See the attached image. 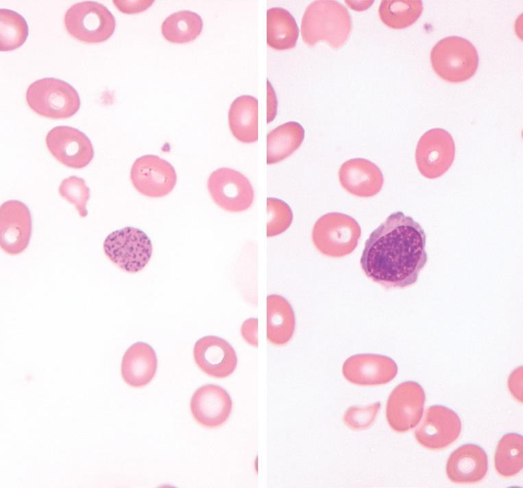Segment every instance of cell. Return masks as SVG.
Masks as SVG:
<instances>
[{"label": "cell", "mask_w": 523, "mask_h": 488, "mask_svg": "<svg viewBox=\"0 0 523 488\" xmlns=\"http://www.w3.org/2000/svg\"><path fill=\"white\" fill-rule=\"evenodd\" d=\"M426 239L418 222L395 212L365 241L361 269L371 280L387 289L411 286L428 260Z\"/></svg>", "instance_id": "1"}, {"label": "cell", "mask_w": 523, "mask_h": 488, "mask_svg": "<svg viewBox=\"0 0 523 488\" xmlns=\"http://www.w3.org/2000/svg\"><path fill=\"white\" fill-rule=\"evenodd\" d=\"M351 28V16L344 5L336 1L318 0L310 3L304 11L301 35L310 47L324 40L337 49L346 42Z\"/></svg>", "instance_id": "2"}, {"label": "cell", "mask_w": 523, "mask_h": 488, "mask_svg": "<svg viewBox=\"0 0 523 488\" xmlns=\"http://www.w3.org/2000/svg\"><path fill=\"white\" fill-rule=\"evenodd\" d=\"M430 58L436 74L451 83L470 80L479 62L476 47L468 40L457 36L439 40L433 47Z\"/></svg>", "instance_id": "3"}, {"label": "cell", "mask_w": 523, "mask_h": 488, "mask_svg": "<svg viewBox=\"0 0 523 488\" xmlns=\"http://www.w3.org/2000/svg\"><path fill=\"white\" fill-rule=\"evenodd\" d=\"M26 101L36 114L53 119L69 118L80 107L77 90L69 83L53 77L32 83L26 91Z\"/></svg>", "instance_id": "4"}, {"label": "cell", "mask_w": 523, "mask_h": 488, "mask_svg": "<svg viewBox=\"0 0 523 488\" xmlns=\"http://www.w3.org/2000/svg\"><path fill=\"white\" fill-rule=\"evenodd\" d=\"M361 234V227L353 217L341 212H329L316 221L312 240L321 254L338 258L355 249Z\"/></svg>", "instance_id": "5"}, {"label": "cell", "mask_w": 523, "mask_h": 488, "mask_svg": "<svg viewBox=\"0 0 523 488\" xmlns=\"http://www.w3.org/2000/svg\"><path fill=\"white\" fill-rule=\"evenodd\" d=\"M67 32L86 43H99L114 33L116 21L103 4L83 1L73 4L66 12L64 19Z\"/></svg>", "instance_id": "6"}, {"label": "cell", "mask_w": 523, "mask_h": 488, "mask_svg": "<svg viewBox=\"0 0 523 488\" xmlns=\"http://www.w3.org/2000/svg\"><path fill=\"white\" fill-rule=\"evenodd\" d=\"M103 248L112 263L129 273L143 269L149 261L153 249L148 236L141 230L130 226L109 234Z\"/></svg>", "instance_id": "7"}, {"label": "cell", "mask_w": 523, "mask_h": 488, "mask_svg": "<svg viewBox=\"0 0 523 488\" xmlns=\"http://www.w3.org/2000/svg\"><path fill=\"white\" fill-rule=\"evenodd\" d=\"M207 187L213 202L228 212L244 211L254 202V192L249 180L231 168L221 167L212 171L208 177Z\"/></svg>", "instance_id": "8"}, {"label": "cell", "mask_w": 523, "mask_h": 488, "mask_svg": "<svg viewBox=\"0 0 523 488\" xmlns=\"http://www.w3.org/2000/svg\"><path fill=\"white\" fill-rule=\"evenodd\" d=\"M454 157V139L444 129H430L417 142L415 162L418 171L426 178L435 179L443 175L452 164Z\"/></svg>", "instance_id": "9"}, {"label": "cell", "mask_w": 523, "mask_h": 488, "mask_svg": "<svg viewBox=\"0 0 523 488\" xmlns=\"http://www.w3.org/2000/svg\"><path fill=\"white\" fill-rule=\"evenodd\" d=\"M130 180L136 190L149 197H162L170 193L177 182L174 167L156 155H144L134 162Z\"/></svg>", "instance_id": "10"}, {"label": "cell", "mask_w": 523, "mask_h": 488, "mask_svg": "<svg viewBox=\"0 0 523 488\" xmlns=\"http://www.w3.org/2000/svg\"><path fill=\"white\" fill-rule=\"evenodd\" d=\"M422 386L414 381L398 385L391 393L386 406V417L390 427L398 432L415 428L420 422L425 403Z\"/></svg>", "instance_id": "11"}, {"label": "cell", "mask_w": 523, "mask_h": 488, "mask_svg": "<svg viewBox=\"0 0 523 488\" xmlns=\"http://www.w3.org/2000/svg\"><path fill=\"white\" fill-rule=\"evenodd\" d=\"M461 422L452 409L433 405L425 411L423 419L414 432L417 442L430 450L445 448L459 437Z\"/></svg>", "instance_id": "12"}, {"label": "cell", "mask_w": 523, "mask_h": 488, "mask_svg": "<svg viewBox=\"0 0 523 488\" xmlns=\"http://www.w3.org/2000/svg\"><path fill=\"white\" fill-rule=\"evenodd\" d=\"M47 147L62 164L73 169L86 167L94 157V149L88 136L70 126L60 125L47 134Z\"/></svg>", "instance_id": "13"}, {"label": "cell", "mask_w": 523, "mask_h": 488, "mask_svg": "<svg viewBox=\"0 0 523 488\" xmlns=\"http://www.w3.org/2000/svg\"><path fill=\"white\" fill-rule=\"evenodd\" d=\"M32 234V217L28 207L19 200H8L0 207V245L10 255L23 252Z\"/></svg>", "instance_id": "14"}, {"label": "cell", "mask_w": 523, "mask_h": 488, "mask_svg": "<svg viewBox=\"0 0 523 488\" xmlns=\"http://www.w3.org/2000/svg\"><path fill=\"white\" fill-rule=\"evenodd\" d=\"M342 373L351 383L374 386L391 381L398 373V367L393 360L387 356L360 354L346 359Z\"/></svg>", "instance_id": "15"}, {"label": "cell", "mask_w": 523, "mask_h": 488, "mask_svg": "<svg viewBox=\"0 0 523 488\" xmlns=\"http://www.w3.org/2000/svg\"><path fill=\"white\" fill-rule=\"evenodd\" d=\"M197 365L208 376L223 378L231 375L237 365V356L232 345L217 336L198 339L193 347Z\"/></svg>", "instance_id": "16"}, {"label": "cell", "mask_w": 523, "mask_h": 488, "mask_svg": "<svg viewBox=\"0 0 523 488\" xmlns=\"http://www.w3.org/2000/svg\"><path fill=\"white\" fill-rule=\"evenodd\" d=\"M190 407L193 417L200 425L216 428L228 419L232 409V402L223 388L206 385L195 391Z\"/></svg>", "instance_id": "17"}, {"label": "cell", "mask_w": 523, "mask_h": 488, "mask_svg": "<svg viewBox=\"0 0 523 488\" xmlns=\"http://www.w3.org/2000/svg\"><path fill=\"white\" fill-rule=\"evenodd\" d=\"M341 186L349 193L361 197L376 195L381 190L384 178L381 170L365 158H352L343 162L339 170Z\"/></svg>", "instance_id": "18"}, {"label": "cell", "mask_w": 523, "mask_h": 488, "mask_svg": "<svg viewBox=\"0 0 523 488\" xmlns=\"http://www.w3.org/2000/svg\"><path fill=\"white\" fill-rule=\"evenodd\" d=\"M488 469L485 452L473 443L459 447L450 455L446 464V474L454 483L470 484L483 479Z\"/></svg>", "instance_id": "19"}, {"label": "cell", "mask_w": 523, "mask_h": 488, "mask_svg": "<svg viewBox=\"0 0 523 488\" xmlns=\"http://www.w3.org/2000/svg\"><path fill=\"white\" fill-rule=\"evenodd\" d=\"M157 366L154 350L146 343L136 342L125 352L121 361V373L128 385L141 387L154 378Z\"/></svg>", "instance_id": "20"}, {"label": "cell", "mask_w": 523, "mask_h": 488, "mask_svg": "<svg viewBox=\"0 0 523 488\" xmlns=\"http://www.w3.org/2000/svg\"><path fill=\"white\" fill-rule=\"evenodd\" d=\"M295 325V315L289 302L279 295H268L267 338L269 341L276 345L287 343L294 333Z\"/></svg>", "instance_id": "21"}, {"label": "cell", "mask_w": 523, "mask_h": 488, "mask_svg": "<svg viewBox=\"0 0 523 488\" xmlns=\"http://www.w3.org/2000/svg\"><path fill=\"white\" fill-rule=\"evenodd\" d=\"M228 124L232 135L244 143L258 140V100L251 95H241L232 103Z\"/></svg>", "instance_id": "22"}, {"label": "cell", "mask_w": 523, "mask_h": 488, "mask_svg": "<svg viewBox=\"0 0 523 488\" xmlns=\"http://www.w3.org/2000/svg\"><path fill=\"white\" fill-rule=\"evenodd\" d=\"M304 138V128L295 121L287 122L271 130L267 135V164H276L291 155Z\"/></svg>", "instance_id": "23"}, {"label": "cell", "mask_w": 523, "mask_h": 488, "mask_svg": "<svg viewBox=\"0 0 523 488\" xmlns=\"http://www.w3.org/2000/svg\"><path fill=\"white\" fill-rule=\"evenodd\" d=\"M299 29L293 15L282 8H271L267 11V43L278 51L293 48L297 42Z\"/></svg>", "instance_id": "24"}, {"label": "cell", "mask_w": 523, "mask_h": 488, "mask_svg": "<svg viewBox=\"0 0 523 488\" xmlns=\"http://www.w3.org/2000/svg\"><path fill=\"white\" fill-rule=\"evenodd\" d=\"M201 16L190 10H181L167 16L161 25L164 38L174 43H186L195 40L202 32Z\"/></svg>", "instance_id": "25"}, {"label": "cell", "mask_w": 523, "mask_h": 488, "mask_svg": "<svg viewBox=\"0 0 523 488\" xmlns=\"http://www.w3.org/2000/svg\"><path fill=\"white\" fill-rule=\"evenodd\" d=\"M423 3L420 0L381 1L378 14L387 27L401 29L413 25L421 16Z\"/></svg>", "instance_id": "26"}, {"label": "cell", "mask_w": 523, "mask_h": 488, "mask_svg": "<svg viewBox=\"0 0 523 488\" xmlns=\"http://www.w3.org/2000/svg\"><path fill=\"white\" fill-rule=\"evenodd\" d=\"M494 466L502 476L511 477L518 474L523 467V437L517 433L504 435L497 446Z\"/></svg>", "instance_id": "27"}, {"label": "cell", "mask_w": 523, "mask_h": 488, "mask_svg": "<svg viewBox=\"0 0 523 488\" xmlns=\"http://www.w3.org/2000/svg\"><path fill=\"white\" fill-rule=\"evenodd\" d=\"M29 34L25 19L18 12L0 9V50L9 51L22 46Z\"/></svg>", "instance_id": "28"}, {"label": "cell", "mask_w": 523, "mask_h": 488, "mask_svg": "<svg viewBox=\"0 0 523 488\" xmlns=\"http://www.w3.org/2000/svg\"><path fill=\"white\" fill-rule=\"evenodd\" d=\"M58 192L63 199L75 207L80 217L87 216L86 204L90 198V189L84 179L75 175L64 179Z\"/></svg>", "instance_id": "29"}, {"label": "cell", "mask_w": 523, "mask_h": 488, "mask_svg": "<svg viewBox=\"0 0 523 488\" xmlns=\"http://www.w3.org/2000/svg\"><path fill=\"white\" fill-rule=\"evenodd\" d=\"M267 210L268 214L267 237L280 234L289 228L293 221V212L286 202L277 198L268 197Z\"/></svg>", "instance_id": "30"}, {"label": "cell", "mask_w": 523, "mask_h": 488, "mask_svg": "<svg viewBox=\"0 0 523 488\" xmlns=\"http://www.w3.org/2000/svg\"><path fill=\"white\" fill-rule=\"evenodd\" d=\"M380 407V402H375L365 407H350L344 414V423L354 430L367 428L374 422Z\"/></svg>", "instance_id": "31"}, {"label": "cell", "mask_w": 523, "mask_h": 488, "mask_svg": "<svg viewBox=\"0 0 523 488\" xmlns=\"http://www.w3.org/2000/svg\"><path fill=\"white\" fill-rule=\"evenodd\" d=\"M113 3L117 8L121 12L130 14L142 12L149 8L154 1H121L114 0Z\"/></svg>", "instance_id": "32"}, {"label": "cell", "mask_w": 523, "mask_h": 488, "mask_svg": "<svg viewBox=\"0 0 523 488\" xmlns=\"http://www.w3.org/2000/svg\"><path fill=\"white\" fill-rule=\"evenodd\" d=\"M257 325L256 318H250L243 323L241 328V333L243 339L254 347L258 346Z\"/></svg>", "instance_id": "33"}, {"label": "cell", "mask_w": 523, "mask_h": 488, "mask_svg": "<svg viewBox=\"0 0 523 488\" xmlns=\"http://www.w3.org/2000/svg\"><path fill=\"white\" fill-rule=\"evenodd\" d=\"M346 4L352 10L362 11L367 9L372 3L373 1H345Z\"/></svg>", "instance_id": "34"}]
</instances>
